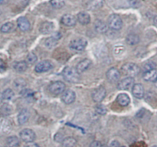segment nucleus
Wrapping results in <instances>:
<instances>
[{"label":"nucleus","instance_id":"nucleus-1","mask_svg":"<svg viewBox=\"0 0 157 147\" xmlns=\"http://www.w3.org/2000/svg\"><path fill=\"white\" fill-rule=\"evenodd\" d=\"M63 76L65 80L71 83H76L80 79V73L75 68L67 66L63 71Z\"/></svg>","mask_w":157,"mask_h":147},{"label":"nucleus","instance_id":"nucleus-2","mask_svg":"<svg viewBox=\"0 0 157 147\" xmlns=\"http://www.w3.org/2000/svg\"><path fill=\"white\" fill-rule=\"evenodd\" d=\"M122 72L123 75H127L128 77H133L136 76L140 72V69L136 64L132 63H125L121 68Z\"/></svg>","mask_w":157,"mask_h":147},{"label":"nucleus","instance_id":"nucleus-3","mask_svg":"<svg viewBox=\"0 0 157 147\" xmlns=\"http://www.w3.org/2000/svg\"><path fill=\"white\" fill-rule=\"evenodd\" d=\"M87 45V41L84 38H75L69 43V48L72 50L81 52L83 51Z\"/></svg>","mask_w":157,"mask_h":147},{"label":"nucleus","instance_id":"nucleus-4","mask_svg":"<svg viewBox=\"0 0 157 147\" xmlns=\"http://www.w3.org/2000/svg\"><path fill=\"white\" fill-rule=\"evenodd\" d=\"M108 26L111 29L118 31L121 29L123 27V21L122 19L116 14H113L108 19Z\"/></svg>","mask_w":157,"mask_h":147},{"label":"nucleus","instance_id":"nucleus-5","mask_svg":"<svg viewBox=\"0 0 157 147\" xmlns=\"http://www.w3.org/2000/svg\"><path fill=\"white\" fill-rule=\"evenodd\" d=\"M105 95H106V90H105V87L100 86L93 90V93H92V98L95 103H98L103 100Z\"/></svg>","mask_w":157,"mask_h":147},{"label":"nucleus","instance_id":"nucleus-6","mask_svg":"<svg viewBox=\"0 0 157 147\" xmlns=\"http://www.w3.org/2000/svg\"><path fill=\"white\" fill-rule=\"evenodd\" d=\"M19 137L22 141L26 143H29V142H33V141L35 140L36 133L30 129H24L19 133Z\"/></svg>","mask_w":157,"mask_h":147},{"label":"nucleus","instance_id":"nucleus-7","mask_svg":"<svg viewBox=\"0 0 157 147\" xmlns=\"http://www.w3.org/2000/svg\"><path fill=\"white\" fill-rule=\"evenodd\" d=\"M66 89V85L62 81H55L49 86V90L53 95H59L63 93Z\"/></svg>","mask_w":157,"mask_h":147},{"label":"nucleus","instance_id":"nucleus-8","mask_svg":"<svg viewBox=\"0 0 157 147\" xmlns=\"http://www.w3.org/2000/svg\"><path fill=\"white\" fill-rule=\"evenodd\" d=\"M52 68V64L49 60H43L38 63L35 67V71L38 73H42V72H46L50 70Z\"/></svg>","mask_w":157,"mask_h":147},{"label":"nucleus","instance_id":"nucleus-9","mask_svg":"<svg viewBox=\"0 0 157 147\" xmlns=\"http://www.w3.org/2000/svg\"><path fill=\"white\" fill-rule=\"evenodd\" d=\"M61 99L66 104L72 103L75 99V92L72 89H66L62 93Z\"/></svg>","mask_w":157,"mask_h":147},{"label":"nucleus","instance_id":"nucleus-10","mask_svg":"<svg viewBox=\"0 0 157 147\" xmlns=\"http://www.w3.org/2000/svg\"><path fill=\"white\" fill-rule=\"evenodd\" d=\"M134 85V79L132 77H127L120 80L117 84V89L120 90H128Z\"/></svg>","mask_w":157,"mask_h":147},{"label":"nucleus","instance_id":"nucleus-11","mask_svg":"<svg viewBox=\"0 0 157 147\" xmlns=\"http://www.w3.org/2000/svg\"><path fill=\"white\" fill-rule=\"evenodd\" d=\"M106 78L111 83H116L119 81L120 78V72L116 68H110L106 72Z\"/></svg>","mask_w":157,"mask_h":147},{"label":"nucleus","instance_id":"nucleus-12","mask_svg":"<svg viewBox=\"0 0 157 147\" xmlns=\"http://www.w3.org/2000/svg\"><path fill=\"white\" fill-rule=\"evenodd\" d=\"M61 23L66 26H74L76 23V19L71 14H65L61 18Z\"/></svg>","mask_w":157,"mask_h":147},{"label":"nucleus","instance_id":"nucleus-13","mask_svg":"<svg viewBox=\"0 0 157 147\" xmlns=\"http://www.w3.org/2000/svg\"><path fill=\"white\" fill-rule=\"evenodd\" d=\"M92 65V62L91 60H88V59H85V60H82L81 62L77 64L76 66V70L78 71V73H82V72H85L86 71L87 69H90V67Z\"/></svg>","mask_w":157,"mask_h":147},{"label":"nucleus","instance_id":"nucleus-14","mask_svg":"<svg viewBox=\"0 0 157 147\" xmlns=\"http://www.w3.org/2000/svg\"><path fill=\"white\" fill-rule=\"evenodd\" d=\"M132 95L137 99H142L144 96V88L140 83L134 84L132 86Z\"/></svg>","mask_w":157,"mask_h":147},{"label":"nucleus","instance_id":"nucleus-15","mask_svg":"<svg viewBox=\"0 0 157 147\" xmlns=\"http://www.w3.org/2000/svg\"><path fill=\"white\" fill-rule=\"evenodd\" d=\"M104 5V0H90L87 3V9L92 11H96L102 8Z\"/></svg>","mask_w":157,"mask_h":147},{"label":"nucleus","instance_id":"nucleus-16","mask_svg":"<svg viewBox=\"0 0 157 147\" xmlns=\"http://www.w3.org/2000/svg\"><path fill=\"white\" fill-rule=\"evenodd\" d=\"M17 25L22 32H26L30 29V22L25 17H19L17 19Z\"/></svg>","mask_w":157,"mask_h":147},{"label":"nucleus","instance_id":"nucleus-17","mask_svg":"<svg viewBox=\"0 0 157 147\" xmlns=\"http://www.w3.org/2000/svg\"><path fill=\"white\" fill-rule=\"evenodd\" d=\"M30 117V113L28 110L24 109L21 110L20 113L18 115V122L19 125H23L25 122H28Z\"/></svg>","mask_w":157,"mask_h":147},{"label":"nucleus","instance_id":"nucleus-18","mask_svg":"<svg viewBox=\"0 0 157 147\" xmlns=\"http://www.w3.org/2000/svg\"><path fill=\"white\" fill-rule=\"evenodd\" d=\"M143 77L145 81L155 82L157 79V69H153L152 70L146 71L143 73Z\"/></svg>","mask_w":157,"mask_h":147},{"label":"nucleus","instance_id":"nucleus-19","mask_svg":"<svg viewBox=\"0 0 157 147\" xmlns=\"http://www.w3.org/2000/svg\"><path fill=\"white\" fill-rule=\"evenodd\" d=\"M94 28L97 33H100V34H103L105 33L108 30V25L102 20H96L94 23Z\"/></svg>","mask_w":157,"mask_h":147},{"label":"nucleus","instance_id":"nucleus-20","mask_svg":"<svg viewBox=\"0 0 157 147\" xmlns=\"http://www.w3.org/2000/svg\"><path fill=\"white\" fill-rule=\"evenodd\" d=\"M77 20L80 24L86 25L90 23L91 19H90V16L87 13H86V12H80L77 15Z\"/></svg>","mask_w":157,"mask_h":147},{"label":"nucleus","instance_id":"nucleus-21","mask_svg":"<svg viewBox=\"0 0 157 147\" xmlns=\"http://www.w3.org/2000/svg\"><path fill=\"white\" fill-rule=\"evenodd\" d=\"M54 24L51 22H43V24L40 26V33L42 34H49V33H51L54 30Z\"/></svg>","mask_w":157,"mask_h":147},{"label":"nucleus","instance_id":"nucleus-22","mask_svg":"<svg viewBox=\"0 0 157 147\" xmlns=\"http://www.w3.org/2000/svg\"><path fill=\"white\" fill-rule=\"evenodd\" d=\"M116 101H117L118 104L122 106H126L130 103V98L129 95L126 93H120L118 95L117 98H116Z\"/></svg>","mask_w":157,"mask_h":147},{"label":"nucleus","instance_id":"nucleus-23","mask_svg":"<svg viewBox=\"0 0 157 147\" xmlns=\"http://www.w3.org/2000/svg\"><path fill=\"white\" fill-rule=\"evenodd\" d=\"M19 139L16 136H10L6 139V147H19Z\"/></svg>","mask_w":157,"mask_h":147},{"label":"nucleus","instance_id":"nucleus-24","mask_svg":"<svg viewBox=\"0 0 157 147\" xmlns=\"http://www.w3.org/2000/svg\"><path fill=\"white\" fill-rule=\"evenodd\" d=\"M28 68V64L25 61H19L16 62L13 64V69L15 71L18 72H23Z\"/></svg>","mask_w":157,"mask_h":147},{"label":"nucleus","instance_id":"nucleus-25","mask_svg":"<svg viewBox=\"0 0 157 147\" xmlns=\"http://www.w3.org/2000/svg\"><path fill=\"white\" fill-rule=\"evenodd\" d=\"M140 42V37L138 35L134 34V33H130L126 36V42L130 45H136Z\"/></svg>","mask_w":157,"mask_h":147},{"label":"nucleus","instance_id":"nucleus-26","mask_svg":"<svg viewBox=\"0 0 157 147\" xmlns=\"http://www.w3.org/2000/svg\"><path fill=\"white\" fill-rule=\"evenodd\" d=\"M76 142L77 141L75 138L69 136V137L63 139V142H62V145H63V147H74Z\"/></svg>","mask_w":157,"mask_h":147},{"label":"nucleus","instance_id":"nucleus-27","mask_svg":"<svg viewBox=\"0 0 157 147\" xmlns=\"http://www.w3.org/2000/svg\"><path fill=\"white\" fill-rule=\"evenodd\" d=\"M14 95L15 93L14 92H13V89H5V90L3 91V92L2 93V99L6 101H10L13 99Z\"/></svg>","mask_w":157,"mask_h":147},{"label":"nucleus","instance_id":"nucleus-28","mask_svg":"<svg viewBox=\"0 0 157 147\" xmlns=\"http://www.w3.org/2000/svg\"><path fill=\"white\" fill-rule=\"evenodd\" d=\"M15 29V25L11 22H6V23L3 24L0 28V31L2 33H11L13 29Z\"/></svg>","mask_w":157,"mask_h":147},{"label":"nucleus","instance_id":"nucleus-29","mask_svg":"<svg viewBox=\"0 0 157 147\" xmlns=\"http://www.w3.org/2000/svg\"><path fill=\"white\" fill-rule=\"evenodd\" d=\"M57 39L54 37H49L47 38L45 41V45H46V48H49V49H52V48H55L57 45Z\"/></svg>","mask_w":157,"mask_h":147},{"label":"nucleus","instance_id":"nucleus-30","mask_svg":"<svg viewBox=\"0 0 157 147\" xmlns=\"http://www.w3.org/2000/svg\"><path fill=\"white\" fill-rule=\"evenodd\" d=\"M50 4L53 8L61 9L64 7L65 0H50Z\"/></svg>","mask_w":157,"mask_h":147},{"label":"nucleus","instance_id":"nucleus-31","mask_svg":"<svg viewBox=\"0 0 157 147\" xmlns=\"http://www.w3.org/2000/svg\"><path fill=\"white\" fill-rule=\"evenodd\" d=\"M36 61H37V56L36 54L33 52H30L28 54V56H26V60H25L27 64L33 65Z\"/></svg>","mask_w":157,"mask_h":147},{"label":"nucleus","instance_id":"nucleus-32","mask_svg":"<svg viewBox=\"0 0 157 147\" xmlns=\"http://www.w3.org/2000/svg\"><path fill=\"white\" fill-rule=\"evenodd\" d=\"M14 86L18 89H23L24 87L26 86V83L23 79H17L14 82Z\"/></svg>","mask_w":157,"mask_h":147},{"label":"nucleus","instance_id":"nucleus-33","mask_svg":"<svg viewBox=\"0 0 157 147\" xmlns=\"http://www.w3.org/2000/svg\"><path fill=\"white\" fill-rule=\"evenodd\" d=\"M125 52V47L123 46V45H117L113 49V52H114L115 55L120 56L123 55Z\"/></svg>","mask_w":157,"mask_h":147},{"label":"nucleus","instance_id":"nucleus-34","mask_svg":"<svg viewBox=\"0 0 157 147\" xmlns=\"http://www.w3.org/2000/svg\"><path fill=\"white\" fill-rule=\"evenodd\" d=\"M96 112L99 115H105L107 113V110L104 106L98 105L96 107Z\"/></svg>","mask_w":157,"mask_h":147},{"label":"nucleus","instance_id":"nucleus-35","mask_svg":"<svg viewBox=\"0 0 157 147\" xmlns=\"http://www.w3.org/2000/svg\"><path fill=\"white\" fill-rule=\"evenodd\" d=\"M1 112L5 115L10 114L12 112V107L8 104H4L1 108Z\"/></svg>","mask_w":157,"mask_h":147},{"label":"nucleus","instance_id":"nucleus-36","mask_svg":"<svg viewBox=\"0 0 157 147\" xmlns=\"http://www.w3.org/2000/svg\"><path fill=\"white\" fill-rule=\"evenodd\" d=\"M155 63H152V62H149V63H146V65L144 66V70L145 72L146 71H149V70H152V69H155Z\"/></svg>","mask_w":157,"mask_h":147},{"label":"nucleus","instance_id":"nucleus-37","mask_svg":"<svg viewBox=\"0 0 157 147\" xmlns=\"http://www.w3.org/2000/svg\"><path fill=\"white\" fill-rule=\"evenodd\" d=\"M90 147H102V144L99 141H93V142H91Z\"/></svg>","mask_w":157,"mask_h":147},{"label":"nucleus","instance_id":"nucleus-38","mask_svg":"<svg viewBox=\"0 0 157 147\" xmlns=\"http://www.w3.org/2000/svg\"><path fill=\"white\" fill-rule=\"evenodd\" d=\"M129 3L132 7H137L140 6V1L139 0H129Z\"/></svg>","mask_w":157,"mask_h":147},{"label":"nucleus","instance_id":"nucleus-39","mask_svg":"<svg viewBox=\"0 0 157 147\" xmlns=\"http://www.w3.org/2000/svg\"><path fill=\"white\" fill-rule=\"evenodd\" d=\"M6 69V66L5 63L2 60H0V72H4Z\"/></svg>","mask_w":157,"mask_h":147},{"label":"nucleus","instance_id":"nucleus-40","mask_svg":"<svg viewBox=\"0 0 157 147\" xmlns=\"http://www.w3.org/2000/svg\"><path fill=\"white\" fill-rule=\"evenodd\" d=\"M110 147H120V144L117 140H113L110 143Z\"/></svg>","mask_w":157,"mask_h":147},{"label":"nucleus","instance_id":"nucleus-41","mask_svg":"<svg viewBox=\"0 0 157 147\" xmlns=\"http://www.w3.org/2000/svg\"><path fill=\"white\" fill-rule=\"evenodd\" d=\"M25 147H40V146H39L38 144L34 143V142H29V143H27Z\"/></svg>","mask_w":157,"mask_h":147},{"label":"nucleus","instance_id":"nucleus-42","mask_svg":"<svg viewBox=\"0 0 157 147\" xmlns=\"http://www.w3.org/2000/svg\"><path fill=\"white\" fill-rule=\"evenodd\" d=\"M153 22L155 25H157V16H155L153 19Z\"/></svg>","mask_w":157,"mask_h":147},{"label":"nucleus","instance_id":"nucleus-43","mask_svg":"<svg viewBox=\"0 0 157 147\" xmlns=\"http://www.w3.org/2000/svg\"><path fill=\"white\" fill-rule=\"evenodd\" d=\"M4 2V0H0V4L1 3H2V2Z\"/></svg>","mask_w":157,"mask_h":147},{"label":"nucleus","instance_id":"nucleus-44","mask_svg":"<svg viewBox=\"0 0 157 147\" xmlns=\"http://www.w3.org/2000/svg\"><path fill=\"white\" fill-rule=\"evenodd\" d=\"M155 86H156V87H157V79H156V81L155 82Z\"/></svg>","mask_w":157,"mask_h":147},{"label":"nucleus","instance_id":"nucleus-45","mask_svg":"<svg viewBox=\"0 0 157 147\" xmlns=\"http://www.w3.org/2000/svg\"><path fill=\"white\" fill-rule=\"evenodd\" d=\"M152 147H157V145H153V146Z\"/></svg>","mask_w":157,"mask_h":147},{"label":"nucleus","instance_id":"nucleus-46","mask_svg":"<svg viewBox=\"0 0 157 147\" xmlns=\"http://www.w3.org/2000/svg\"><path fill=\"white\" fill-rule=\"evenodd\" d=\"M120 147H126V146H125V145H123V146H120Z\"/></svg>","mask_w":157,"mask_h":147}]
</instances>
